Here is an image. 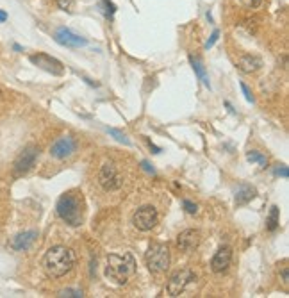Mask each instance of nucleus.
<instances>
[{
  "label": "nucleus",
  "mask_w": 289,
  "mask_h": 298,
  "mask_svg": "<svg viewBox=\"0 0 289 298\" xmlns=\"http://www.w3.org/2000/svg\"><path fill=\"white\" fill-rule=\"evenodd\" d=\"M75 266V253L73 250L63 245L48 248V252L43 257V268L45 272L54 278L65 277L66 273H70Z\"/></svg>",
  "instance_id": "obj_1"
},
{
  "label": "nucleus",
  "mask_w": 289,
  "mask_h": 298,
  "mask_svg": "<svg viewBox=\"0 0 289 298\" xmlns=\"http://www.w3.org/2000/svg\"><path fill=\"white\" fill-rule=\"evenodd\" d=\"M136 273V259L132 253H111L107 255V266H106V277L111 282L118 286H125L131 280V277Z\"/></svg>",
  "instance_id": "obj_2"
},
{
  "label": "nucleus",
  "mask_w": 289,
  "mask_h": 298,
  "mask_svg": "<svg viewBox=\"0 0 289 298\" xmlns=\"http://www.w3.org/2000/svg\"><path fill=\"white\" fill-rule=\"evenodd\" d=\"M57 216L71 227H79L82 223V198L77 191H68L59 197L56 206Z\"/></svg>",
  "instance_id": "obj_3"
},
{
  "label": "nucleus",
  "mask_w": 289,
  "mask_h": 298,
  "mask_svg": "<svg viewBox=\"0 0 289 298\" xmlns=\"http://www.w3.org/2000/svg\"><path fill=\"white\" fill-rule=\"evenodd\" d=\"M147 266L150 272L154 273H162L170 268V248L162 243H154L150 245V248L147 250Z\"/></svg>",
  "instance_id": "obj_4"
},
{
  "label": "nucleus",
  "mask_w": 289,
  "mask_h": 298,
  "mask_svg": "<svg viewBox=\"0 0 289 298\" xmlns=\"http://www.w3.org/2000/svg\"><path fill=\"white\" fill-rule=\"evenodd\" d=\"M159 222V212L157 209L154 207V206H143L139 207L136 212H134V216H132V223H134V227L137 230H141V232H148V230H152Z\"/></svg>",
  "instance_id": "obj_5"
},
{
  "label": "nucleus",
  "mask_w": 289,
  "mask_h": 298,
  "mask_svg": "<svg viewBox=\"0 0 289 298\" xmlns=\"http://www.w3.org/2000/svg\"><path fill=\"white\" fill-rule=\"evenodd\" d=\"M197 280V275L191 272V270H180V272L173 273L170 280H168L166 286V293L170 297H180V293L186 291L189 284H193Z\"/></svg>",
  "instance_id": "obj_6"
},
{
  "label": "nucleus",
  "mask_w": 289,
  "mask_h": 298,
  "mask_svg": "<svg viewBox=\"0 0 289 298\" xmlns=\"http://www.w3.org/2000/svg\"><path fill=\"white\" fill-rule=\"evenodd\" d=\"M98 182L106 191H116L123 184V179L120 177L116 166L112 162H104L98 173Z\"/></svg>",
  "instance_id": "obj_7"
},
{
  "label": "nucleus",
  "mask_w": 289,
  "mask_h": 298,
  "mask_svg": "<svg viewBox=\"0 0 289 298\" xmlns=\"http://www.w3.org/2000/svg\"><path fill=\"white\" fill-rule=\"evenodd\" d=\"M29 61H31L34 66L41 68V70L52 73V75H63V73H65V66H63L61 61L56 59V57L48 56V54H43V52L31 56L29 57Z\"/></svg>",
  "instance_id": "obj_8"
},
{
  "label": "nucleus",
  "mask_w": 289,
  "mask_h": 298,
  "mask_svg": "<svg viewBox=\"0 0 289 298\" xmlns=\"http://www.w3.org/2000/svg\"><path fill=\"white\" fill-rule=\"evenodd\" d=\"M38 154H40V148L36 147V145H29V147L23 148L15 161V175H23V173L29 172L36 164Z\"/></svg>",
  "instance_id": "obj_9"
},
{
  "label": "nucleus",
  "mask_w": 289,
  "mask_h": 298,
  "mask_svg": "<svg viewBox=\"0 0 289 298\" xmlns=\"http://www.w3.org/2000/svg\"><path fill=\"white\" fill-rule=\"evenodd\" d=\"M75 150H77L75 139L71 136H65V138H59V139L50 147V156L54 157V159L63 161V159H68L70 156H73V152Z\"/></svg>",
  "instance_id": "obj_10"
},
{
  "label": "nucleus",
  "mask_w": 289,
  "mask_h": 298,
  "mask_svg": "<svg viewBox=\"0 0 289 298\" xmlns=\"http://www.w3.org/2000/svg\"><path fill=\"white\" fill-rule=\"evenodd\" d=\"M54 38H56V41L59 45L70 46V48H79V46L88 45L86 38H81L79 34L71 32V30L66 29V27H59V29L56 30V34H54Z\"/></svg>",
  "instance_id": "obj_11"
},
{
  "label": "nucleus",
  "mask_w": 289,
  "mask_h": 298,
  "mask_svg": "<svg viewBox=\"0 0 289 298\" xmlns=\"http://www.w3.org/2000/svg\"><path fill=\"white\" fill-rule=\"evenodd\" d=\"M230 261H232V248L230 247H222L218 252L214 253V257L211 259V270L214 273H222L230 266Z\"/></svg>",
  "instance_id": "obj_12"
},
{
  "label": "nucleus",
  "mask_w": 289,
  "mask_h": 298,
  "mask_svg": "<svg viewBox=\"0 0 289 298\" xmlns=\"http://www.w3.org/2000/svg\"><path fill=\"white\" fill-rule=\"evenodd\" d=\"M198 245H200V232L195 230V229H188V230L178 234L177 247L180 248L182 252H193Z\"/></svg>",
  "instance_id": "obj_13"
},
{
  "label": "nucleus",
  "mask_w": 289,
  "mask_h": 298,
  "mask_svg": "<svg viewBox=\"0 0 289 298\" xmlns=\"http://www.w3.org/2000/svg\"><path fill=\"white\" fill-rule=\"evenodd\" d=\"M38 238V232L36 230H27V232H22L18 236L11 239V248L13 250H18V252H25L32 247V243Z\"/></svg>",
  "instance_id": "obj_14"
},
{
  "label": "nucleus",
  "mask_w": 289,
  "mask_h": 298,
  "mask_svg": "<svg viewBox=\"0 0 289 298\" xmlns=\"http://www.w3.org/2000/svg\"><path fill=\"white\" fill-rule=\"evenodd\" d=\"M238 66H239V70L245 71V73H252V71H257L259 68L263 66V61H261V57H257V56H250V54H246V56H243L238 61Z\"/></svg>",
  "instance_id": "obj_15"
},
{
  "label": "nucleus",
  "mask_w": 289,
  "mask_h": 298,
  "mask_svg": "<svg viewBox=\"0 0 289 298\" xmlns=\"http://www.w3.org/2000/svg\"><path fill=\"white\" fill-rule=\"evenodd\" d=\"M257 191H255V187L248 186V184H245L238 189L236 193V206H245V204H248L250 200H254Z\"/></svg>",
  "instance_id": "obj_16"
},
{
  "label": "nucleus",
  "mask_w": 289,
  "mask_h": 298,
  "mask_svg": "<svg viewBox=\"0 0 289 298\" xmlns=\"http://www.w3.org/2000/svg\"><path fill=\"white\" fill-rule=\"evenodd\" d=\"M189 63H191L193 70H195V73L198 75V79L203 82V86L211 88V82H209V77H207V73H205V68H203L202 61L198 59V57H195V56H189Z\"/></svg>",
  "instance_id": "obj_17"
},
{
  "label": "nucleus",
  "mask_w": 289,
  "mask_h": 298,
  "mask_svg": "<svg viewBox=\"0 0 289 298\" xmlns=\"http://www.w3.org/2000/svg\"><path fill=\"white\" fill-rule=\"evenodd\" d=\"M98 9H100V13L106 16L107 20H112L114 13H116V4L111 2V0H100L98 2Z\"/></svg>",
  "instance_id": "obj_18"
},
{
  "label": "nucleus",
  "mask_w": 289,
  "mask_h": 298,
  "mask_svg": "<svg viewBox=\"0 0 289 298\" xmlns=\"http://www.w3.org/2000/svg\"><path fill=\"white\" fill-rule=\"evenodd\" d=\"M279 207L273 206V207L269 209V214H268V220H266V227H268L269 232H275L277 229H279Z\"/></svg>",
  "instance_id": "obj_19"
},
{
  "label": "nucleus",
  "mask_w": 289,
  "mask_h": 298,
  "mask_svg": "<svg viewBox=\"0 0 289 298\" xmlns=\"http://www.w3.org/2000/svg\"><path fill=\"white\" fill-rule=\"evenodd\" d=\"M246 159H248L250 162H259L261 164V168H266V164H268V161H266V157L261 154V152L257 150H252L246 154Z\"/></svg>",
  "instance_id": "obj_20"
},
{
  "label": "nucleus",
  "mask_w": 289,
  "mask_h": 298,
  "mask_svg": "<svg viewBox=\"0 0 289 298\" xmlns=\"http://www.w3.org/2000/svg\"><path fill=\"white\" fill-rule=\"evenodd\" d=\"M106 131L109 132V134H111L112 138H114V139H116V141H120V143H123V145H131V139H129L127 136H125V134H123L122 131H118V129H112V127H106Z\"/></svg>",
  "instance_id": "obj_21"
},
{
  "label": "nucleus",
  "mask_w": 289,
  "mask_h": 298,
  "mask_svg": "<svg viewBox=\"0 0 289 298\" xmlns=\"http://www.w3.org/2000/svg\"><path fill=\"white\" fill-rule=\"evenodd\" d=\"M59 297L63 298H81L82 297V291L81 289H63L61 293H59Z\"/></svg>",
  "instance_id": "obj_22"
},
{
  "label": "nucleus",
  "mask_w": 289,
  "mask_h": 298,
  "mask_svg": "<svg viewBox=\"0 0 289 298\" xmlns=\"http://www.w3.org/2000/svg\"><path fill=\"white\" fill-rule=\"evenodd\" d=\"M182 206H184V209H186V212H189V214H195V212L198 211V206L197 204H193L191 200H182Z\"/></svg>",
  "instance_id": "obj_23"
},
{
  "label": "nucleus",
  "mask_w": 289,
  "mask_h": 298,
  "mask_svg": "<svg viewBox=\"0 0 289 298\" xmlns=\"http://www.w3.org/2000/svg\"><path fill=\"white\" fill-rule=\"evenodd\" d=\"M57 5H59L63 11H68V13H70V11L73 9V0H57Z\"/></svg>",
  "instance_id": "obj_24"
},
{
  "label": "nucleus",
  "mask_w": 289,
  "mask_h": 298,
  "mask_svg": "<svg viewBox=\"0 0 289 298\" xmlns=\"http://www.w3.org/2000/svg\"><path fill=\"white\" fill-rule=\"evenodd\" d=\"M239 86H241V90H243V93H245V98L248 102H254V95H252V91H250V88L245 84V82H239Z\"/></svg>",
  "instance_id": "obj_25"
},
{
  "label": "nucleus",
  "mask_w": 289,
  "mask_h": 298,
  "mask_svg": "<svg viewBox=\"0 0 289 298\" xmlns=\"http://www.w3.org/2000/svg\"><path fill=\"white\" fill-rule=\"evenodd\" d=\"M239 2H241L245 7H248V9H255V7L261 5V0H239Z\"/></svg>",
  "instance_id": "obj_26"
},
{
  "label": "nucleus",
  "mask_w": 289,
  "mask_h": 298,
  "mask_svg": "<svg viewBox=\"0 0 289 298\" xmlns=\"http://www.w3.org/2000/svg\"><path fill=\"white\" fill-rule=\"evenodd\" d=\"M275 175H277V177H284V179H288V177H289V170H288V166L275 168Z\"/></svg>",
  "instance_id": "obj_27"
},
{
  "label": "nucleus",
  "mask_w": 289,
  "mask_h": 298,
  "mask_svg": "<svg viewBox=\"0 0 289 298\" xmlns=\"http://www.w3.org/2000/svg\"><path fill=\"white\" fill-rule=\"evenodd\" d=\"M218 36H220V30H214L213 36H211V38H209V41L205 43V48H207V50L214 45V43H216V41H218Z\"/></svg>",
  "instance_id": "obj_28"
},
{
  "label": "nucleus",
  "mask_w": 289,
  "mask_h": 298,
  "mask_svg": "<svg viewBox=\"0 0 289 298\" xmlns=\"http://www.w3.org/2000/svg\"><path fill=\"white\" fill-rule=\"evenodd\" d=\"M289 270H288V266H284V268H282V282H284V286L286 288H288L289 286Z\"/></svg>",
  "instance_id": "obj_29"
},
{
  "label": "nucleus",
  "mask_w": 289,
  "mask_h": 298,
  "mask_svg": "<svg viewBox=\"0 0 289 298\" xmlns=\"http://www.w3.org/2000/svg\"><path fill=\"white\" fill-rule=\"evenodd\" d=\"M141 166H143V170H145L147 173H152V175L156 173V170H154V168L150 166V162H148V161H143V162H141Z\"/></svg>",
  "instance_id": "obj_30"
},
{
  "label": "nucleus",
  "mask_w": 289,
  "mask_h": 298,
  "mask_svg": "<svg viewBox=\"0 0 289 298\" xmlns=\"http://www.w3.org/2000/svg\"><path fill=\"white\" fill-rule=\"evenodd\" d=\"M5 20H7V13L4 9H0V23H4Z\"/></svg>",
  "instance_id": "obj_31"
},
{
  "label": "nucleus",
  "mask_w": 289,
  "mask_h": 298,
  "mask_svg": "<svg viewBox=\"0 0 289 298\" xmlns=\"http://www.w3.org/2000/svg\"><path fill=\"white\" fill-rule=\"evenodd\" d=\"M150 148H152V150H154V154H159V152H161V148H159V147H156V145H154V143H150Z\"/></svg>",
  "instance_id": "obj_32"
},
{
  "label": "nucleus",
  "mask_w": 289,
  "mask_h": 298,
  "mask_svg": "<svg viewBox=\"0 0 289 298\" xmlns=\"http://www.w3.org/2000/svg\"><path fill=\"white\" fill-rule=\"evenodd\" d=\"M0 98H2V90H0Z\"/></svg>",
  "instance_id": "obj_33"
}]
</instances>
